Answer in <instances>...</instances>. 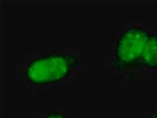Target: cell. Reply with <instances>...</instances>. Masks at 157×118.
<instances>
[{
	"label": "cell",
	"instance_id": "cell-3",
	"mask_svg": "<svg viewBox=\"0 0 157 118\" xmlns=\"http://www.w3.org/2000/svg\"><path fill=\"white\" fill-rule=\"evenodd\" d=\"M139 66L157 69V35L150 33L139 60Z\"/></svg>",
	"mask_w": 157,
	"mask_h": 118
},
{
	"label": "cell",
	"instance_id": "cell-1",
	"mask_svg": "<svg viewBox=\"0 0 157 118\" xmlns=\"http://www.w3.org/2000/svg\"><path fill=\"white\" fill-rule=\"evenodd\" d=\"M77 64V59L72 54L44 55L28 64L25 76L29 82L34 84L55 83L67 78Z\"/></svg>",
	"mask_w": 157,
	"mask_h": 118
},
{
	"label": "cell",
	"instance_id": "cell-4",
	"mask_svg": "<svg viewBox=\"0 0 157 118\" xmlns=\"http://www.w3.org/2000/svg\"><path fill=\"white\" fill-rule=\"evenodd\" d=\"M43 118H67L63 113H60L59 112H52L49 113L47 114Z\"/></svg>",
	"mask_w": 157,
	"mask_h": 118
},
{
	"label": "cell",
	"instance_id": "cell-2",
	"mask_svg": "<svg viewBox=\"0 0 157 118\" xmlns=\"http://www.w3.org/2000/svg\"><path fill=\"white\" fill-rule=\"evenodd\" d=\"M150 33L140 27H131L124 31L117 41L116 59L123 68L139 67Z\"/></svg>",
	"mask_w": 157,
	"mask_h": 118
},
{
	"label": "cell",
	"instance_id": "cell-5",
	"mask_svg": "<svg viewBox=\"0 0 157 118\" xmlns=\"http://www.w3.org/2000/svg\"><path fill=\"white\" fill-rule=\"evenodd\" d=\"M150 118H157V113L156 114H155V115H154V116H152L151 117H150Z\"/></svg>",
	"mask_w": 157,
	"mask_h": 118
}]
</instances>
